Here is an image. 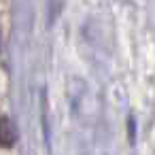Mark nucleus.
<instances>
[{"label":"nucleus","instance_id":"obj_1","mask_svg":"<svg viewBox=\"0 0 155 155\" xmlns=\"http://www.w3.org/2000/svg\"><path fill=\"white\" fill-rule=\"evenodd\" d=\"M17 140L15 125L9 117H0V147H13Z\"/></svg>","mask_w":155,"mask_h":155}]
</instances>
